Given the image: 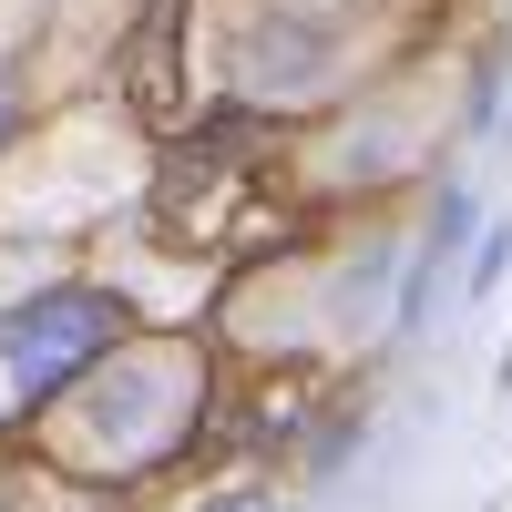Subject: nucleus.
<instances>
[{
  "label": "nucleus",
  "mask_w": 512,
  "mask_h": 512,
  "mask_svg": "<svg viewBox=\"0 0 512 512\" xmlns=\"http://www.w3.org/2000/svg\"><path fill=\"white\" fill-rule=\"evenodd\" d=\"M195 512H277V502H267V492H205Z\"/></svg>",
  "instance_id": "3"
},
{
  "label": "nucleus",
  "mask_w": 512,
  "mask_h": 512,
  "mask_svg": "<svg viewBox=\"0 0 512 512\" xmlns=\"http://www.w3.org/2000/svg\"><path fill=\"white\" fill-rule=\"evenodd\" d=\"M123 338H134V308L93 277H62V287H31L21 308H0V420H31L72 400Z\"/></svg>",
  "instance_id": "1"
},
{
  "label": "nucleus",
  "mask_w": 512,
  "mask_h": 512,
  "mask_svg": "<svg viewBox=\"0 0 512 512\" xmlns=\"http://www.w3.org/2000/svg\"><path fill=\"white\" fill-rule=\"evenodd\" d=\"M11 123H21V72H0V144H11Z\"/></svg>",
  "instance_id": "4"
},
{
  "label": "nucleus",
  "mask_w": 512,
  "mask_h": 512,
  "mask_svg": "<svg viewBox=\"0 0 512 512\" xmlns=\"http://www.w3.org/2000/svg\"><path fill=\"white\" fill-rule=\"evenodd\" d=\"M328 82H338V21L328 11L277 0V11L246 21V41H236V93L246 103H318Z\"/></svg>",
  "instance_id": "2"
}]
</instances>
